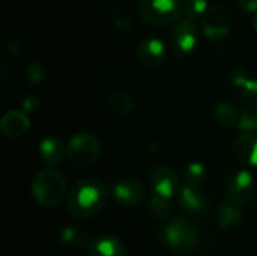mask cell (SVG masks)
<instances>
[{
	"label": "cell",
	"mask_w": 257,
	"mask_h": 256,
	"mask_svg": "<svg viewBox=\"0 0 257 256\" xmlns=\"http://www.w3.org/2000/svg\"><path fill=\"white\" fill-rule=\"evenodd\" d=\"M108 189L104 183L84 178L77 181L68 193L66 210L75 220H89L96 216L107 204Z\"/></svg>",
	"instance_id": "cell-1"
},
{
	"label": "cell",
	"mask_w": 257,
	"mask_h": 256,
	"mask_svg": "<svg viewBox=\"0 0 257 256\" xmlns=\"http://www.w3.org/2000/svg\"><path fill=\"white\" fill-rule=\"evenodd\" d=\"M66 180L65 177L53 169L47 167L39 170L32 180V196L35 202L44 208H54L66 196Z\"/></svg>",
	"instance_id": "cell-2"
},
{
	"label": "cell",
	"mask_w": 257,
	"mask_h": 256,
	"mask_svg": "<svg viewBox=\"0 0 257 256\" xmlns=\"http://www.w3.org/2000/svg\"><path fill=\"white\" fill-rule=\"evenodd\" d=\"M160 240L175 253H190L199 244V231L187 217H172L160 234Z\"/></svg>",
	"instance_id": "cell-3"
},
{
	"label": "cell",
	"mask_w": 257,
	"mask_h": 256,
	"mask_svg": "<svg viewBox=\"0 0 257 256\" xmlns=\"http://www.w3.org/2000/svg\"><path fill=\"white\" fill-rule=\"evenodd\" d=\"M137 11L148 24L167 26L181 18L184 5L181 0H139Z\"/></svg>",
	"instance_id": "cell-4"
},
{
	"label": "cell",
	"mask_w": 257,
	"mask_h": 256,
	"mask_svg": "<svg viewBox=\"0 0 257 256\" xmlns=\"http://www.w3.org/2000/svg\"><path fill=\"white\" fill-rule=\"evenodd\" d=\"M101 155V143L90 133H77L66 143V157L77 166H89Z\"/></svg>",
	"instance_id": "cell-5"
},
{
	"label": "cell",
	"mask_w": 257,
	"mask_h": 256,
	"mask_svg": "<svg viewBox=\"0 0 257 256\" xmlns=\"http://www.w3.org/2000/svg\"><path fill=\"white\" fill-rule=\"evenodd\" d=\"M232 14L226 5H214L203 15L202 30L209 41H221L227 38L232 30Z\"/></svg>",
	"instance_id": "cell-6"
},
{
	"label": "cell",
	"mask_w": 257,
	"mask_h": 256,
	"mask_svg": "<svg viewBox=\"0 0 257 256\" xmlns=\"http://www.w3.org/2000/svg\"><path fill=\"white\" fill-rule=\"evenodd\" d=\"M197 27L191 18H179L172 27L169 44L176 56H188L197 45Z\"/></svg>",
	"instance_id": "cell-7"
},
{
	"label": "cell",
	"mask_w": 257,
	"mask_h": 256,
	"mask_svg": "<svg viewBox=\"0 0 257 256\" xmlns=\"http://www.w3.org/2000/svg\"><path fill=\"white\" fill-rule=\"evenodd\" d=\"M182 211L193 219H202L211 211V201L202 187L184 184L178 193Z\"/></svg>",
	"instance_id": "cell-8"
},
{
	"label": "cell",
	"mask_w": 257,
	"mask_h": 256,
	"mask_svg": "<svg viewBox=\"0 0 257 256\" xmlns=\"http://www.w3.org/2000/svg\"><path fill=\"white\" fill-rule=\"evenodd\" d=\"M227 199L239 207H247L254 198V178L248 170L233 172L226 186Z\"/></svg>",
	"instance_id": "cell-9"
},
{
	"label": "cell",
	"mask_w": 257,
	"mask_h": 256,
	"mask_svg": "<svg viewBox=\"0 0 257 256\" xmlns=\"http://www.w3.org/2000/svg\"><path fill=\"white\" fill-rule=\"evenodd\" d=\"M148 183L154 192V195L172 199L181 190L179 175L169 166H157L151 170L148 177Z\"/></svg>",
	"instance_id": "cell-10"
},
{
	"label": "cell",
	"mask_w": 257,
	"mask_h": 256,
	"mask_svg": "<svg viewBox=\"0 0 257 256\" xmlns=\"http://www.w3.org/2000/svg\"><path fill=\"white\" fill-rule=\"evenodd\" d=\"M111 196L123 207H137L145 201V189L136 178H122L113 184Z\"/></svg>",
	"instance_id": "cell-11"
},
{
	"label": "cell",
	"mask_w": 257,
	"mask_h": 256,
	"mask_svg": "<svg viewBox=\"0 0 257 256\" xmlns=\"http://www.w3.org/2000/svg\"><path fill=\"white\" fill-rule=\"evenodd\" d=\"M166 54H167L166 44L161 39L154 38V36L140 41L136 48L137 60L146 68L161 66L163 62L166 60Z\"/></svg>",
	"instance_id": "cell-12"
},
{
	"label": "cell",
	"mask_w": 257,
	"mask_h": 256,
	"mask_svg": "<svg viewBox=\"0 0 257 256\" xmlns=\"http://www.w3.org/2000/svg\"><path fill=\"white\" fill-rule=\"evenodd\" d=\"M30 127V118L24 110H9L0 121V130L5 137L17 139L27 133Z\"/></svg>",
	"instance_id": "cell-13"
},
{
	"label": "cell",
	"mask_w": 257,
	"mask_h": 256,
	"mask_svg": "<svg viewBox=\"0 0 257 256\" xmlns=\"http://www.w3.org/2000/svg\"><path fill=\"white\" fill-rule=\"evenodd\" d=\"M232 151L238 161L257 167V134L244 133L238 136L232 145Z\"/></svg>",
	"instance_id": "cell-14"
},
{
	"label": "cell",
	"mask_w": 257,
	"mask_h": 256,
	"mask_svg": "<svg viewBox=\"0 0 257 256\" xmlns=\"http://www.w3.org/2000/svg\"><path fill=\"white\" fill-rule=\"evenodd\" d=\"M89 256H126V247L120 238L111 234H104L93 238Z\"/></svg>",
	"instance_id": "cell-15"
},
{
	"label": "cell",
	"mask_w": 257,
	"mask_h": 256,
	"mask_svg": "<svg viewBox=\"0 0 257 256\" xmlns=\"http://www.w3.org/2000/svg\"><path fill=\"white\" fill-rule=\"evenodd\" d=\"M230 81L238 89L244 104L257 106V78L250 77L242 69H233L230 72Z\"/></svg>",
	"instance_id": "cell-16"
},
{
	"label": "cell",
	"mask_w": 257,
	"mask_h": 256,
	"mask_svg": "<svg viewBox=\"0 0 257 256\" xmlns=\"http://www.w3.org/2000/svg\"><path fill=\"white\" fill-rule=\"evenodd\" d=\"M38 154H39V158L44 164L53 167L62 161L63 155H66V145H63V142L59 137L48 136V137L41 140L39 148H38Z\"/></svg>",
	"instance_id": "cell-17"
},
{
	"label": "cell",
	"mask_w": 257,
	"mask_h": 256,
	"mask_svg": "<svg viewBox=\"0 0 257 256\" xmlns=\"http://www.w3.org/2000/svg\"><path fill=\"white\" fill-rule=\"evenodd\" d=\"M59 241L66 249L89 250L93 238H90V235L86 231H83L81 228L69 225V226H63L59 231Z\"/></svg>",
	"instance_id": "cell-18"
},
{
	"label": "cell",
	"mask_w": 257,
	"mask_h": 256,
	"mask_svg": "<svg viewBox=\"0 0 257 256\" xmlns=\"http://www.w3.org/2000/svg\"><path fill=\"white\" fill-rule=\"evenodd\" d=\"M244 220L242 207L233 204L232 201L221 202L217 213V225L221 231H229L239 226Z\"/></svg>",
	"instance_id": "cell-19"
},
{
	"label": "cell",
	"mask_w": 257,
	"mask_h": 256,
	"mask_svg": "<svg viewBox=\"0 0 257 256\" xmlns=\"http://www.w3.org/2000/svg\"><path fill=\"white\" fill-rule=\"evenodd\" d=\"M146 211H148V216L152 217L154 220L164 222V220H170L173 207H172L170 199L154 195L146 204Z\"/></svg>",
	"instance_id": "cell-20"
},
{
	"label": "cell",
	"mask_w": 257,
	"mask_h": 256,
	"mask_svg": "<svg viewBox=\"0 0 257 256\" xmlns=\"http://www.w3.org/2000/svg\"><path fill=\"white\" fill-rule=\"evenodd\" d=\"M182 180H184V184L202 187L208 181V169L203 163L193 161L184 169Z\"/></svg>",
	"instance_id": "cell-21"
},
{
	"label": "cell",
	"mask_w": 257,
	"mask_h": 256,
	"mask_svg": "<svg viewBox=\"0 0 257 256\" xmlns=\"http://www.w3.org/2000/svg\"><path fill=\"white\" fill-rule=\"evenodd\" d=\"M235 127L244 133H257V106L244 104L239 109V115Z\"/></svg>",
	"instance_id": "cell-22"
},
{
	"label": "cell",
	"mask_w": 257,
	"mask_h": 256,
	"mask_svg": "<svg viewBox=\"0 0 257 256\" xmlns=\"http://www.w3.org/2000/svg\"><path fill=\"white\" fill-rule=\"evenodd\" d=\"M108 107L114 115H128L134 109V100L126 92H114L108 97Z\"/></svg>",
	"instance_id": "cell-23"
},
{
	"label": "cell",
	"mask_w": 257,
	"mask_h": 256,
	"mask_svg": "<svg viewBox=\"0 0 257 256\" xmlns=\"http://www.w3.org/2000/svg\"><path fill=\"white\" fill-rule=\"evenodd\" d=\"M238 115H239V110L232 103H220L214 109V119L223 127L236 125Z\"/></svg>",
	"instance_id": "cell-24"
},
{
	"label": "cell",
	"mask_w": 257,
	"mask_h": 256,
	"mask_svg": "<svg viewBox=\"0 0 257 256\" xmlns=\"http://www.w3.org/2000/svg\"><path fill=\"white\" fill-rule=\"evenodd\" d=\"M208 0H185L184 2V14L187 18L197 20L203 17L208 11Z\"/></svg>",
	"instance_id": "cell-25"
},
{
	"label": "cell",
	"mask_w": 257,
	"mask_h": 256,
	"mask_svg": "<svg viewBox=\"0 0 257 256\" xmlns=\"http://www.w3.org/2000/svg\"><path fill=\"white\" fill-rule=\"evenodd\" d=\"M26 78L33 84H39L45 78V71H44L42 65L36 60L30 62L26 66Z\"/></svg>",
	"instance_id": "cell-26"
},
{
	"label": "cell",
	"mask_w": 257,
	"mask_h": 256,
	"mask_svg": "<svg viewBox=\"0 0 257 256\" xmlns=\"http://www.w3.org/2000/svg\"><path fill=\"white\" fill-rule=\"evenodd\" d=\"M39 97H36V95H29V97H26L24 100H23V103H21V110H24L27 115H30V113H35L38 109H39Z\"/></svg>",
	"instance_id": "cell-27"
},
{
	"label": "cell",
	"mask_w": 257,
	"mask_h": 256,
	"mask_svg": "<svg viewBox=\"0 0 257 256\" xmlns=\"http://www.w3.org/2000/svg\"><path fill=\"white\" fill-rule=\"evenodd\" d=\"M114 26H117L120 30H123V32H130V30H133V23L123 15V14H117L116 17H114Z\"/></svg>",
	"instance_id": "cell-28"
},
{
	"label": "cell",
	"mask_w": 257,
	"mask_h": 256,
	"mask_svg": "<svg viewBox=\"0 0 257 256\" xmlns=\"http://www.w3.org/2000/svg\"><path fill=\"white\" fill-rule=\"evenodd\" d=\"M238 6L247 12V14H256L257 12V0H236Z\"/></svg>",
	"instance_id": "cell-29"
},
{
	"label": "cell",
	"mask_w": 257,
	"mask_h": 256,
	"mask_svg": "<svg viewBox=\"0 0 257 256\" xmlns=\"http://www.w3.org/2000/svg\"><path fill=\"white\" fill-rule=\"evenodd\" d=\"M8 51H9V54H11L14 59H18V57H21V54H23L20 45H18L15 41H12V42L9 41V42H8Z\"/></svg>",
	"instance_id": "cell-30"
},
{
	"label": "cell",
	"mask_w": 257,
	"mask_h": 256,
	"mask_svg": "<svg viewBox=\"0 0 257 256\" xmlns=\"http://www.w3.org/2000/svg\"><path fill=\"white\" fill-rule=\"evenodd\" d=\"M251 26H253V29L257 32V12L256 14H253V18H251Z\"/></svg>",
	"instance_id": "cell-31"
},
{
	"label": "cell",
	"mask_w": 257,
	"mask_h": 256,
	"mask_svg": "<svg viewBox=\"0 0 257 256\" xmlns=\"http://www.w3.org/2000/svg\"><path fill=\"white\" fill-rule=\"evenodd\" d=\"M256 241H257V240H256Z\"/></svg>",
	"instance_id": "cell-32"
}]
</instances>
